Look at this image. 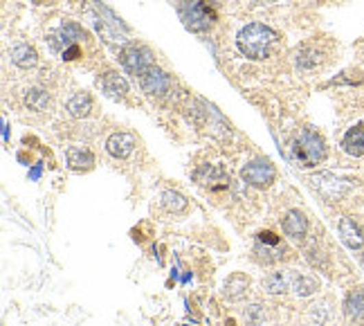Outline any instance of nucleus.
Masks as SVG:
<instances>
[{"mask_svg":"<svg viewBox=\"0 0 364 326\" xmlns=\"http://www.w3.org/2000/svg\"><path fill=\"white\" fill-rule=\"evenodd\" d=\"M279 40V34L272 27L263 25V23H250L236 36L239 50L252 61H261L265 56H270L272 45Z\"/></svg>","mask_w":364,"mask_h":326,"instance_id":"nucleus-1","label":"nucleus"},{"mask_svg":"<svg viewBox=\"0 0 364 326\" xmlns=\"http://www.w3.org/2000/svg\"><path fill=\"white\" fill-rule=\"evenodd\" d=\"M293 156L302 167H317L319 162L326 160V142L313 128H304L293 142Z\"/></svg>","mask_w":364,"mask_h":326,"instance_id":"nucleus-2","label":"nucleus"},{"mask_svg":"<svg viewBox=\"0 0 364 326\" xmlns=\"http://www.w3.org/2000/svg\"><path fill=\"white\" fill-rule=\"evenodd\" d=\"M178 12L191 32H205L216 23V14L207 5V0H180Z\"/></svg>","mask_w":364,"mask_h":326,"instance_id":"nucleus-3","label":"nucleus"},{"mask_svg":"<svg viewBox=\"0 0 364 326\" xmlns=\"http://www.w3.org/2000/svg\"><path fill=\"white\" fill-rule=\"evenodd\" d=\"M121 65L131 72L135 77H142L156 65V59H153V52L144 45H126L124 50L119 52Z\"/></svg>","mask_w":364,"mask_h":326,"instance_id":"nucleus-4","label":"nucleus"},{"mask_svg":"<svg viewBox=\"0 0 364 326\" xmlns=\"http://www.w3.org/2000/svg\"><path fill=\"white\" fill-rule=\"evenodd\" d=\"M241 176H243V181L250 183L252 187H270L274 183V178H277V169H274L270 160L256 158L243 167Z\"/></svg>","mask_w":364,"mask_h":326,"instance_id":"nucleus-5","label":"nucleus"},{"mask_svg":"<svg viewBox=\"0 0 364 326\" xmlns=\"http://www.w3.org/2000/svg\"><path fill=\"white\" fill-rule=\"evenodd\" d=\"M81 38H86V32H84V27L81 25H77V23H72V21H68V23H63V25L54 32V34L47 38L50 40V45H52V50L54 52H66L68 47H72V45H79V40Z\"/></svg>","mask_w":364,"mask_h":326,"instance_id":"nucleus-6","label":"nucleus"},{"mask_svg":"<svg viewBox=\"0 0 364 326\" xmlns=\"http://www.w3.org/2000/svg\"><path fill=\"white\" fill-rule=\"evenodd\" d=\"M313 185H315V189H317L328 202H335V200H339V198H344L346 191L351 189L349 181H339V178L330 176V174L315 176V178H313Z\"/></svg>","mask_w":364,"mask_h":326,"instance_id":"nucleus-7","label":"nucleus"},{"mask_svg":"<svg viewBox=\"0 0 364 326\" xmlns=\"http://www.w3.org/2000/svg\"><path fill=\"white\" fill-rule=\"evenodd\" d=\"M140 86H142V91L147 95L162 97V95L169 93V88H171V77H169L165 70H160V68L153 65L147 75L140 77Z\"/></svg>","mask_w":364,"mask_h":326,"instance_id":"nucleus-8","label":"nucleus"},{"mask_svg":"<svg viewBox=\"0 0 364 326\" xmlns=\"http://www.w3.org/2000/svg\"><path fill=\"white\" fill-rule=\"evenodd\" d=\"M339 146H342V151L346 156L362 158L364 156V124H353L351 128H346Z\"/></svg>","mask_w":364,"mask_h":326,"instance_id":"nucleus-9","label":"nucleus"},{"mask_svg":"<svg viewBox=\"0 0 364 326\" xmlns=\"http://www.w3.org/2000/svg\"><path fill=\"white\" fill-rule=\"evenodd\" d=\"M135 146H137V140L131 133H112L106 140L108 153L117 160H124L131 156V153L135 151Z\"/></svg>","mask_w":364,"mask_h":326,"instance_id":"nucleus-10","label":"nucleus"},{"mask_svg":"<svg viewBox=\"0 0 364 326\" xmlns=\"http://www.w3.org/2000/svg\"><path fill=\"white\" fill-rule=\"evenodd\" d=\"M283 232H286V236H290V239L302 241L306 232H308V218H306L299 209L288 211L286 218H283Z\"/></svg>","mask_w":364,"mask_h":326,"instance_id":"nucleus-11","label":"nucleus"},{"mask_svg":"<svg viewBox=\"0 0 364 326\" xmlns=\"http://www.w3.org/2000/svg\"><path fill=\"white\" fill-rule=\"evenodd\" d=\"M337 230H339V236H342V241H344L351 250H360V248L364 246V236H362L360 227H358V223L353 221V218L344 216L342 221H339Z\"/></svg>","mask_w":364,"mask_h":326,"instance_id":"nucleus-12","label":"nucleus"},{"mask_svg":"<svg viewBox=\"0 0 364 326\" xmlns=\"http://www.w3.org/2000/svg\"><path fill=\"white\" fill-rule=\"evenodd\" d=\"M66 160L68 167L72 171H88L95 165V156L90 149H84V146H70L66 151Z\"/></svg>","mask_w":364,"mask_h":326,"instance_id":"nucleus-13","label":"nucleus"},{"mask_svg":"<svg viewBox=\"0 0 364 326\" xmlns=\"http://www.w3.org/2000/svg\"><path fill=\"white\" fill-rule=\"evenodd\" d=\"M99 86L104 88V93L110 95V97H115V100L128 95L126 79L121 77V75H117V72H104V75L99 77Z\"/></svg>","mask_w":364,"mask_h":326,"instance_id":"nucleus-14","label":"nucleus"},{"mask_svg":"<svg viewBox=\"0 0 364 326\" xmlns=\"http://www.w3.org/2000/svg\"><path fill=\"white\" fill-rule=\"evenodd\" d=\"M344 315L351 322H364V288L351 290L344 299Z\"/></svg>","mask_w":364,"mask_h":326,"instance_id":"nucleus-15","label":"nucleus"},{"mask_svg":"<svg viewBox=\"0 0 364 326\" xmlns=\"http://www.w3.org/2000/svg\"><path fill=\"white\" fill-rule=\"evenodd\" d=\"M10 56H12V63H14V65H19V68H23V70L34 68V65L38 63V54H36V50H34V47H32V45H27V43L14 45V47H12V52H10Z\"/></svg>","mask_w":364,"mask_h":326,"instance_id":"nucleus-16","label":"nucleus"},{"mask_svg":"<svg viewBox=\"0 0 364 326\" xmlns=\"http://www.w3.org/2000/svg\"><path fill=\"white\" fill-rule=\"evenodd\" d=\"M250 288V279L245 275H241V272H234L228 281H225V286H223V295L228 297L230 301H239L245 297V292Z\"/></svg>","mask_w":364,"mask_h":326,"instance_id":"nucleus-17","label":"nucleus"},{"mask_svg":"<svg viewBox=\"0 0 364 326\" xmlns=\"http://www.w3.org/2000/svg\"><path fill=\"white\" fill-rule=\"evenodd\" d=\"M23 102H25L27 108L34 113H45L52 108V97L47 91H43V88H29L25 97H23Z\"/></svg>","mask_w":364,"mask_h":326,"instance_id":"nucleus-18","label":"nucleus"},{"mask_svg":"<svg viewBox=\"0 0 364 326\" xmlns=\"http://www.w3.org/2000/svg\"><path fill=\"white\" fill-rule=\"evenodd\" d=\"M324 63V52L319 47H313V45H306L302 50L297 52V68L302 70H315L319 68Z\"/></svg>","mask_w":364,"mask_h":326,"instance_id":"nucleus-19","label":"nucleus"},{"mask_svg":"<svg viewBox=\"0 0 364 326\" xmlns=\"http://www.w3.org/2000/svg\"><path fill=\"white\" fill-rule=\"evenodd\" d=\"M66 110L70 113L72 117H88L90 115V110H93V100H90V95H86V93H77V95H72L68 104H66Z\"/></svg>","mask_w":364,"mask_h":326,"instance_id":"nucleus-20","label":"nucleus"},{"mask_svg":"<svg viewBox=\"0 0 364 326\" xmlns=\"http://www.w3.org/2000/svg\"><path fill=\"white\" fill-rule=\"evenodd\" d=\"M198 181L205 187H209V189L218 191V189H225V187L230 185V176L225 174L223 167H207L205 178H198Z\"/></svg>","mask_w":364,"mask_h":326,"instance_id":"nucleus-21","label":"nucleus"},{"mask_svg":"<svg viewBox=\"0 0 364 326\" xmlns=\"http://www.w3.org/2000/svg\"><path fill=\"white\" fill-rule=\"evenodd\" d=\"M290 288H293L299 297H311L315 290H317V281L308 275H290Z\"/></svg>","mask_w":364,"mask_h":326,"instance_id":"nucleus-22","label":"nucleus"},{"mask_svg":"<svg viewBox=\"0 0 364 326\" xmlns=\"http://www.w3.org/2000/svg\"><path fill=\"white\" fill-rule=\"evenodd\" d=\"M290 286V279L283 272H270L263 279V288L270 292V295H281L286 292V288Z\"/></svg>","mask_w":364,"mask_h":326,"instance_id":"nucleus-23","label":"nucleus"},{"mask_svg":"<svg viewBox=\"0 0 364 326\" xmlns=\"http://www.w3.org/2000/svg\"><path fill=\"white\" fill-rule=\"evenodd\" d=\"M162 205L169 211H173V214H180V211L187 209V198L178 191H165L162 194Z\"/></svg>","mask_w":364,"mask_h":326,"instance_id":"nucleus-24","label":"nucleus"},{"mask_svg":"<svg viewBox=\"0 0 364 326\" xmlns=\"http://www.w3.org/2000/svg\"><path fill=\"white\" fill-rule=\"evenodd\" d=\"M243 317H245V322L250 326H258L265 320V311L261 304H250L245 306V311H243Z\"/></svg>","mask_w":364,"mask_h":326,"instance_id":"nucleus-25","label":"nucleus"},{"mask_svg":"<svg viewBox=\"0 0 364 326\" xmlns=\"http://www.w3.org/2000/svg\"><path fill=\"white\" fill-rule=\"evenodd\" d=\"M256 243H261V246H281V241H279V236L274 234V232H258L256 234Z\"/></svg>","mask_w":364,"mask_h":326,"instance_id":"nucleus-26","label":"nucleus"},{"mask_svg":"<svg viewBox=\"0 0 364 326\" xmlns=\"http://www.w3.org/2000/svg\"><path fill=\"white\" fill-rule=\"evenodd\" d=\"M32 3H36V5H40V3H43V0H32Z\"/></svg>","mask_w":364,"mask_h":326,"instance_id":"nucleus-27","label":"nucleus"},{"mask_svg":"<svg viewBox=\"0 0 364 326\" xmlns=\"http://www.w3.org/2000/svg\"><path fill=\"white\" fill-rule=\"evenodd\" d=\"M228 326H234V322H232V320H230V322H228Z\"/></svg>","mask_w":364,"mask_h":326,"instance_id":"nucleus-28","label":"nucleus"}]
</instances>
